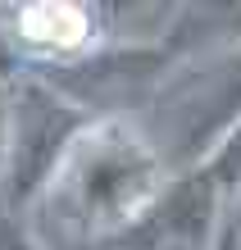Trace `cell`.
Wrapping results in <instances>:
<instances>
[{"instance_id":"cell-1","label":"cell","mask_w":241,"mask_h":250,"mask_svg":"<svg viewBox=\"0 0 241 250\" xmlns=\"http://www.w3.org/2000/svg\"><path fill=\"white\" fill-rule=\"evenodd\" d=\"M173 173L164 164L159 146L146 137L123 114V119H96L68 146L64 164L55 168L46 205L55 223L82 241H114L155 205Z\"/></svg>"},{"instance_id":"cell-2","label":"cell","mask_w":241,"mask_h":250,"mask_svg":"<svg viewBox=\"0 0 241 250\" xmlns=\"http://www.w3.org/2000/svg\"><path fill=\"white\" fill-rule=\"evenodd\" d=\"M96 119L59 96L37 73L9 78V137H5V168H0V214L27 218L46 196L55 168L64 164L68 146Z\"/></svg>"},{"instance_id":"cell-3","label":"cell","mask_w":241,"mask_h":250,"mask_svg":"<svg viewBox=\"0 0 241 250\" xmlns=\"http://www.w3.org/2000/svg\"><path fill=\"white\" fill-rule=\"evenodd\" d=\"M159 109L173 119L169 141L159 146L169 173H187L223 141V132L241 123V50H223L219 60L191 64L173 86H159Z\"/></svg>"},{"instance_id":"cell-4","label":"cell","mask_w":241,"mask_h":250,"mask_svg":"<svg viewBox=\"0 0 241 250\" xmlns=\"http://www.w3.org/2000/svg\"><path fill=\"white\" fill-rule=\"evenodd\" d=\"M223 232V191L205 168L173 173L155 205L110 246L118 250H214Z\"/></svg>"},{"instance_id":"cell-5","label":"cell","mask_w":241,"mask_h":250,"mask_svg":"<svg viewBox=\"0 0 241 250\" xmlns=\"http://www.w3.org/2000/svg\"><path fill=\"white\" fill-rule=\"evenodd\" d=\"M100 46V9L82 0H23L5 19V50L19 73L82 60Z\"/></svg>"},{"instance_id":"cell-6","label":"cell","mask_w":241,"mask_h":250,"mask_svg":"<svg viewBox=\"0 0 241 250\" xmlns=\"http://www.w3.org/2000/svg\"><path fill=\"white\" fill-rule=\"evenodd\" d=\"M196 168H205L209 182H214V187L223 191V200H228L232 191L241 187V123H232L228 132H223V141H219Z\"/></svg>"},{"instance_id":"cell-7","label":"cell","mask_w":241,"mask_h":250,"mask_svg":"<svg viewBox=\"0 0 241 250\" xmlns=\"http://www.w3.org/2000/svg\"><path fill=\"white\" fill-rule=\"evenodd\" d=\"M0 250H41L32 228H27V218H9L0 214Z\"/></svg>"},{"instance_id":"cell-8","label":"cell","mask_w":241,"mask_h":250,"mask_svg":"<svg viewBox=\"0 0 241 250\" xmlns=\"http://www.w3.org/2000/svg\"><path fill=\"white\" fill-rule=\"evenodd\" d=\"M223 237H232L241 246V187L223 200Z\"/></svg>"},{"instance_id":"cell-9","label":"cell","mask_w":241,"mask_h":250,"mask_svg":"<svg viewBox=\"0 0 241 250\" xmlns=\"http://www.w3.org/2000/svg\"><path fill=\"white\" fill-rule=\"evenodd\" d=\"M5 137H9V78L0 82V168H5Z\"/></svg>"},{"instance_id":"cell-10","label":"cell","mask_w":241,"mask_h":250,"mask_svg":"<svg viewBox=\"0 0 241 250\" xmlns=\"http://www.w3.org/2000/svg\"><path fill=\"white\" fill-rule=\"evenodd\" d=\"M214 250H241V246H237L232 237H223V232H219V241H214Z\"/></svg>"},{"instance_id":"cell-11","label":"cell","mask_w":241,"mask_h":250,"mask_svg":"<svg viewBox=\"0 0 241 250\" xmlns=\"http://www.w3.org/2000/svg\"><path fill=\"white\" fill-rule=\"evenodd\" d=\"M237 50H241V46H237Z\"/></svg>"}]
</instances>
